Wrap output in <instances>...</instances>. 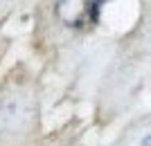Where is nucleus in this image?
Masks as SVG:
<instances>
[{"label": "nucleus", "mask_w": 151, "mask_h": 146, "mask_svg": "<svg viewBox=\"0 0 151 146\" xmlns=\"http://www.w3.org/2000/svg\"><path fill=\"white\" fill-rule=\"evenodd\" d=\"M101 0H57L54 14L65 27L83 29L99 18Z\"/></svg>", "instance_id": "1"}]
</instances>
